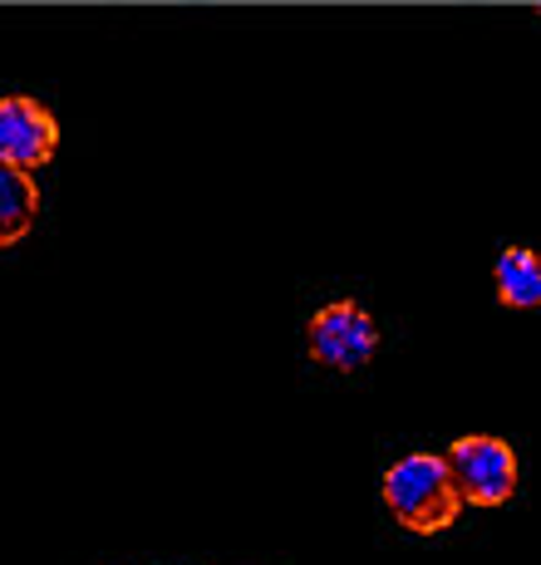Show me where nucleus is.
<instances>
[{"instance_id": "nucleus-1", "label": "nucleus", "mask_w": 541, "mask_h": 565, "mask_svg": "<svg viewBox=\"0 0 541 565\" xmlns=\"http://www.w3.org/2000/svg\"><path fill=\"white\" fill-rule=\"evenodd\" d=\"M384 507L404 531L433 536L448 531L463 512V492L443 452H409L384 472Z\"/></svg>"}, {"instance_id": "nucleus-2", "label": "nucleus", "mask_w": 541, "mask_h": 565, "mask_svg": "<svg viewBox=\"0 0 541 565\" xmlns=\"http://www.w3.org/2000/svg\"><path fill=\"white\" fill-rule=\"evenodd\" d=\"M443 458H448V472L468 507H507L517 497L522 467H517L512 443L492 438V433H463L458 443H448Z\"/></svg>"}, {"instance_id": "nucleus-3", "label": "nucleus", "mask_w": 541, "mask_h": 565, "mask_svg": "<svg viewBox=\"0 0 541 565\" xmlns=\"http://www.w3.org/2000/svg\"><path fill=\"white\" fill-rule=\"evenodd\" d=\"M306 344H310V360L316 364L335 369V374H354L360 364L374 360L379 324L360 300H330V306H320L310 315Z\"/></svg>"}, {"instance_id": "nucleus-4", "label": "nucleus", "mask_w": 541, "mask_h": 565, "mask_svg": "<svg viewBox=\"0 0 541 565\" xmlns=\"http://www.w3.org/2000/svg\"><path fill=\"white\" fill-rule=\"evenodd\" d=\"M60 153V118L30 94L0 99V162L20 172H40Z\"/></svg>"}, {"instance_id": "nucleus-5", "label": "nucleus", "mask_w": 541, "mask_h": 565, "mask_svg": "<svg viewBox=\"0 0 541 565\" xmlns=\"http://www.w3.org/2000/svg\"><path fill=\"white\" fill-rule=\"evenodd\" d=\"M40 216V182L35 172H20L0 162V252L20 246Z\"/></svg>"}, {"instance_id": "nucleus-6", "label": "nucleus", "mask_w": 541, "mask_h": 565, "mask_svg": "<svg viewBox=\"0 0 541 565\" xmlns=\"http://www.w3.org/2000/svg\"><path fill=\"white\" fill-rule=\"evenodd\" d=\"M492 290L507 310H537L541 306V256L532 246H507L492 260Z\"/></svg>"}]
</instances>
